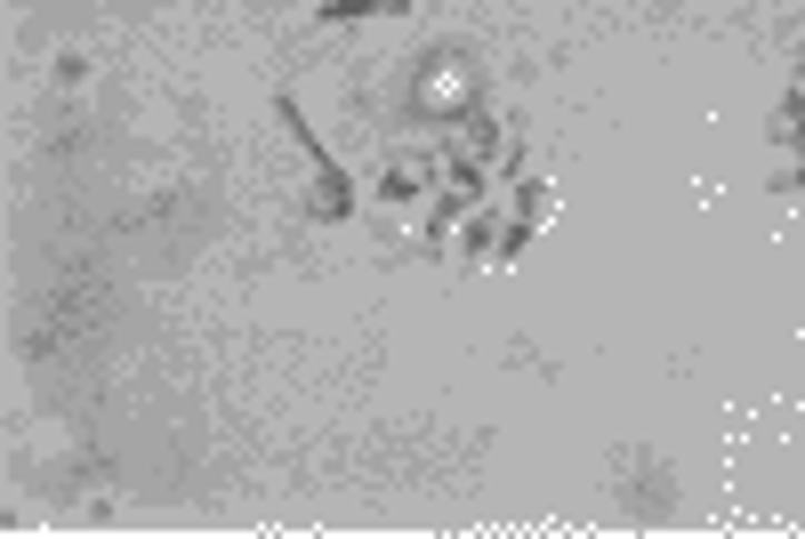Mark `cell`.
<instances>
[{
	"instance_id": "cell-1",
	"label": "cell",
	"mask_w": 805,
	"mask_h": 539,
	"mask_svg": "<svg viewBox=\"0 0 805 539\" xmlns=\"http://www.w3.org/2000/svg\"><path fill=\"white\" fill-rule=\"evenodd\" d=\"M395 9H411V0H379V17H395Z\"/></svg>"
}]
</instances>
